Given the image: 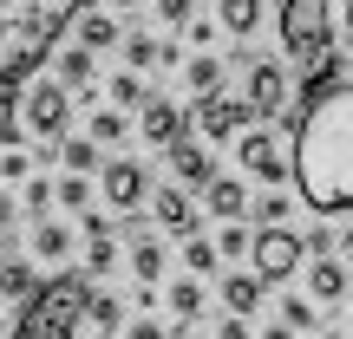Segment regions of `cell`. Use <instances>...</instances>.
<instances>
[{
    "label": "cell",
    "instance_id": "cell-1",
    "mask_svg": "<svg viewBox=\"0 0 353 339\" xmlns=\"http://www.w3.org/2000/svg\"><path fill=\"white\" fill-rule=\"evenodd\" d=\"M288 183L314 215H353V78L301 91L288 131Z\"/></svg>",
    "mask_w": 353,
    "mask_h": 339
},
{
    "label": "cell",
    "instance_id": "cell-2",
    "mask_svg": "<svg viewBox=\"0 0 353 339\" xmlns=\"http://www.w3.org/2000/svg\"><path fill=\"white\" fill-rule=\"evenodd\" d=\"M92 0H0V85H26Z\"/></svg>",
    "mask_w": 353,
    "mask_h": 339
},
{
    "label": "cell",
    "instance_id": "cell-3",
    "mask_svg": "<svg viewBox=\"0 0 353 339\" xmlns=\"http://www.w3.org/2000/svg\"><path fill=\"white\" fill-rule=\"evenodd\" d=\"M334 0H281V46L301 59V91L334 78Z\"/></svg>",
    "mask_w": 353,
    "mask_h": 339
},
{
    "label": "cell",
    "instance_id": "cell-4",
    "mask_svg": "<svg viewBox=\"0 0 353 339\" xmlns=\"http://www.w3.org/2000/svg\"><path fill=\"white\" fill-rule=\"evenodd\" d=\"M85 300H92V274L39 281V294L20 307V333H7V339H72L79 320H85Z\"/></svg>",
    "mask_w": 353,
    "mask_h": 339
},
{
    "label": "cell",
    "instance_id": "cell-5",
    "mask_svg": "<svg viewBox=\"0 0 353 339\" xmlns=\"http://www.w3.org/2000/svg\"><path fill=\"white\" fill-rule=\"evenodd\" d=\"M20 118H26V131L33 138H46V144H59L65 138V124H72V85L65 78H26V91H20Z\"/></svg>",
    "mask_w": 353,
    "mask_h": 339
},
{
    "label": "cell",
    "instance_id": "cell-6",
    "mask_svg": "<svg viewBox=\"0 0 353 339\" xmlns=\"http://www.w3.org/2000/svg\"><path fill=\"white\" fill-rule=\"evenodd\" d=\"M301 261H307V241L294 235L288 222H262V228H255V241H249V267L268 281V287L294 281V274H301Z\"/></svg>",
    "mask_w": 353,
    "mask_h": 339
},
{
    "label": "cell",
    "instance_id": "cell-7",
    "mask_svg": "<svg viewBox=\"0 0 353 339\" xmlns=\"http://www.w3.org/2000/svg\"><path fill=\"white\" fill-rule=\"evenodd\" d=\"M190 124L203 131V144H223V138H242V131L255 124V111H249V98H229V91H210V98H196Z\"/></svg>",
    "mask_w": 353,
    "mask_h": 339
},
{
    "label": "cell",
    "instance_id": "cell-8",
    "mask_svg": "<svg viewBox=\"0 0 353 339\" xmlns=\"http://www.w3.org/2000/svg\"><path fill=\"white\" fill-rule=\"evenodd\" d=\"M99 196L105 209H138V202H151V170L131 164V157H112V164H99Z\"/></svg>",
    "mask_w": 353,
    "mask_h": 339
},
{
    "label": "cell",
    "instance_id": "cell-9",
    "mask_svg": "<svg viewBox=\"0 0 353 339\" xmlns=\"http://www.w3.org/2000/svg\"><path fill=\"white\" fill-rule=\"evenodd\" d=\"M236 164L255 176V183H281L288 176V138L275 131H242L236 138Z\"/></svg>",
    "mask_w": 353,
    "mask_h": 339
},
{
    "label": "cell",
    "instance_id": "cell-10",
    "mask_svg": "<svg viewBox=\"0 0 353 339\" xmlns=\"http://www.w3.org/2000/svg\"><path fill=\"white\" fill-rule=\"evenodd\" d=\"M242 98H249V111L255 118H275L281 105H288V72H281V59H249L242 65Z\"/></svg>",
    "mask_w": 353,
    "mask_h": 339
},
{
    "label": "cell",
    "instance_id": "cell-11",
    "mask_svg": "<svg viewBox=\"0 0 353 339\" xmlns=\"http://www.w3.org/2000/svg\"><path fill=\"white\" fill-rule=\"evenodd\" d=\"M183 131H190V111H176V98H144V105H138V138H144V144L170 151Z\"/></svg>",
    "mask_w": 353,
    "mask_h": 339
},
{
    "label": "cell",
    "instance_id": "cell-12",
    "mask_svg": "<svg viewBox=\"0 0 353 339\" xmlns=\"http://www.w3.org/2000/svg\"><path fill=\"white\" fill-rule=\"evenodd\" d=\"M151 215L164 235H196V202L183 183H151Z\"/></svg>",
    "mask_w": 353,
    "mask_h": 339
},
{
    "label": "cell",
    "instance_id": "cell-13",
    "mask_svg": "<svg viewBox=\"0 0 353 339\" xmlns=\"http://www.w3.org/2000/svg\"><path fill=\"white\" fill-rule=\"evenodd\" d=\"M301 274H307V294H314V307H341V300H347V287H353V267L341 261V254H314Z\"/></svg>",
    "mask_w": 353,
    "mask_h": 339
},
{
    "label": "cell",
    "instance_id": "cell-14",
    "mask_svg": "<svg viewBox=\"0 0 353 339\" xmlns=\"http://www.w3.org/2000/svg\"><path fill=\"white\" fill-rule=\"evenodd\" d=\"M164 164H170V176H176V183H183V189H203V183H210V176H216L210 151H203L196 138H176L170 151H164Z\"/></svg>",
    "mask_w": 353,
    "mask_h": 339
},
{
    "label": "cell",
    "instance_id": "cell-15",
    "mask_svg": "<svg viewBox=\"0 0 353 339\" xmlns=\"http://www.w3.org/2000/svg\"><path fill=\"white\" fill-rule=\"evenodd\" d=\"M203 209L223 215V222L249 215V183H242V176H210V183H203Z\"/></svg>",
    "mask_w": 353,
    "mask_h": 339
},
{
    "label": "cell",
    "instance_id": "cell-16",
    "mask_svg": "<svg viewBox=\"0 0 353 339\" xmlns=\"http://www.w3.org/2000/svg\"><path fill=\"white\" fill-rule=\"evenodd\" d=\"M262 294H268V281L255 274V267H229L223 274V314H255Z\"/></svg>",
    "mask_w": 353,
    "mask_h": 339
},
{
    "label": "cell",
    "instance_id": "cell-17",
    "mask_svg": "<svg viewBox=\"0 0 353 339\" xmlns=\"http://www.w3.org/2000/svg\"><path fill=\"white\" fill-rule=\"evenodd\" d=\"M223 72H229V59H216L210 46H196L183 59V85L196 91V98H210V91H223Z\"/></svg>",
    "mask_w": 353,
    "mask_h": 339
},
{
    "label": "cell",
    "instance_id": "cell-18",
    "mask_svg": "<svg viewBox=\"0 0 353 339\" xmlns=\"http://www.w3.org/2000/svg\"><path fill=\"white\" fill-rule=\"evenodd\" d=\"M203 300H210V294H203V274L170 281V294H164V307H170V320H176V327H190V320L203 314Z\"/></svg>",
    "mask_w": 353,
    "mask_h": 339
},
{
    "label": "cell",
    "instance_id": "cell-19",
    "mask_svg": "<svg viewBox=\"0 0 353 339\" xmlns=\"http://www.w3.org/2000/svg\"><path fill=\"white\" fill-rule=\"evenodd\" d=\"M216 20H223L229 39H249L262 26V0H216Z\"/></svg>",
    "mask_w": 353,
    "mask_h": 339
},
{
    "label": "cell",
    "instance_id": "cell-20",
    "mask_svg": "<svg viewBox=\"0 0 353 339\" xmlns=\"http://www.w3.org/2000/svg\"><path fill=\"white\" fill-rule=\"evenodd\" d=\"M33 294H39V274H33V267H26V261H0V300H7V307H26Z\"/></svg>",
    "mask_w": 353,
    "mask_h": 339
},
{
    "label": "cell",
    "instance_id": "cell-21",
    "mask_svg": "<svg viewBox=\"0 0 353 339\" xmlns=\"http://www.w3.org/2000/svg\"><path fill=\"white\" fill-rule=\"evenodd\" d=\"M164 267H170L164 241H131V281H144V287H157V281H164Z\"/></svg>",
    "mask_w": 353,
    "mask_h": 339
},
{
    "label": "cell",
    "instance_id": "cell-22",
    "mask_svg": "<svg viewBox=\"0 0 353 339\" xmlns=\"http://www.w3.org/2000/svg\"><path fill=\"white\" fill-rule=\"evenodd\" d=\"M118 39H125V33H118V20H112V13H99V7H85V13H79V46L105 52V46H118Z\"/></svg>",
    "mask_w": 353,
    "mask_h": 339
},
{
    "label": "cell",
    "instance_id": "cell-23",
    "mask_svg": "<svg viewBox=\"0 0 353 339\" xmlns=\"http://www.w3.org/2000/svg\"><path fill=\"white\" fill-rule=\"evenodd\" d=\"M52 59H59V78H65L72 91L99 78V59H92V46H65V52H52Z\"/></svg>",
    "mask_w": 353,
    "mask_h": 339
},
{
    "label": "cell",
    "instance_id": "cell-24",
    "mask_svg": "<svg viewBox=\"0 0 353 339\" xmlns=\"http://www.w3.org/2000/svg\"><path fill=\"white\" fill-rule=\"evenodd\" d=\"M99 151H105V144L92 138V131H85V138H59V164H65V170H79V176L99 170Z\"/></svg>",
    "mask_w": 353,
    "mask_h": 339
},
{
    "label": "cell",
    "instance_id": "cell-25",
    "mask_svg": "<svg viewBox=\"0 0 353 339\" xmlns=\"http://www.w3.org/2000/svg\"><path fill=\"white\" fill-rule=\"evenodd\" d=\"M33 254L39 261H65V254H72V228L65 222H39L33 228Z\"/></svg>",
    "mask_w": 353,
    "mask_h": 339
},
{
    "label": "cell",
    "instance_id": "cell-26",
    "mask_svg": "<svg viewBox=\"0 0 353 339\" xmlns=\"http://www.w3.org/2000/svg\"><path fill=\"white\" fill-rule=\"evenodd\" d=\"M105 98H112L118 111H138V105L151 98V91H144V72H131V65H125V72H118L112 85H105Z\"/></svg>",
    "mask_w": 353,
    "mask_h": 339
},
{
    "label": "cell",
    "instance_id": "cell-27",
    "mask_svg": "<svg viewBox=\"0 0 353 339\" xmlns=\"http://www.w3.org/2000/svg\"><path fill=\"white\" fill-rule=\"evenodd\" d=\"M85 320L99 333H125V300H118V294H92V300H85Z\"/></svg>",
    "mask_w": 353,
    "mask_h": 339
},
{
    "label": "cell",
    "instance_id": "cell-28",
    "mask_svg": "<svg viewBox=\"0 0 353 339\" xmlns=\"http://www.w3.org/2000/svg\"><path fill=\"white\" fill-rule=\"evenodd\" d=\"M216 261H223V248H216V241L183 235V267H190V274H203V281H210V274H216Z\"/></svg>",
    "mask_w": 353,
    "mask_h": 339
},
{
    "label": "cell",
    "instance_id": "cell-29",
    "mask_svg": "<svg viewBox=\"0 0 353 339\" xmlns=\"http://www.w3.org/2000/svg\"><path fill=\"white\" fill-rule=\"evenodd\" d=\"M52 202H59V209H92V183L79 170H65L59 183H52Z\"/></svg>",
    "mask_w": 353,
    "mask_h": 339
},
{
    "label": "cell",
    "instance_id": "cell-30",
    "mask_svg": "<svg viewBox=\"0 0 353 339\" xmlns=\"http://www.w3.org/2000/svg\"><path fill=\"white\" fill-rule=\"evenodd\" d=\"M157 52H164V39H151V33H125V65H131V72H151Z\"/></svg>",
    "mask_w": 353,
    "mask_h": 339
},
{
    "label": "cell",
    "instance_id": "cell-31",
    "mask_svg": "<svg viewBox=\"0 0 353 339\" xmlns=\"http://www.w3.org/2000/svg\"><path fill=\"white\" fill-rule=\"evenodd\" d=\"M20 131H26V118H20V91L0 85V144H20Z\"/></svg>",
    "mask_w": 353,
    "mask_h": 339
},
{
    "label": "cell",
    "instance_id": "cell-32",
    "mask_svg": "<svg viewBox=\"0 0 353 339\" xmlns=\"http://www.w3.org/2000/svg\"><path fill=\"white\" fill-rule=\"evenodd\" d=\"M281 320H288L294 333H314V327H321V314H314V294H288V300H281Z\"/></svg>",
    "mask_w": 353,
    "mask_h": 339
},
{
    "label": "cell",
    "instance_id": "cell-33",
    "mask_svg": "<svg viewBox=\"0 0 353 339\" xmlns=\"http://www.w3.org/2000/svg\"><path fill=\"white\" fill-rule=\"evenodd\" d=\"M118 267V235H92V248H85V274L99 281V274H112Z\"/></svg>",
    "mask_w": 353,
    "mask_h": 339
},
{
    "label": "cell",
    "instance_id": "cell-34",
    "mask_svg": "<svg viewBox=\"0 0 353 339\" xmlns=\"http://www.w3.org/2000/svg\"><path fill=\"white\" fill-rule=\"evenodd\" d=\"M85 131H92L99 144H125V131H131V124H125V111L112 105V111H92V124H85Z\"/></svg>",
    "mask_w": 353,
    "mask_h": 339
},
{
    "label": "cell",
    "instance_id": "cell-35",
    "mask_svg": "<svg viewBox=\"0 0 353 339\" xmlns=\"http://www.w3.org/2000/svg\"><path fill=\"white\" fill-rule=\"evenodd\" d=\"M249 228H242V222H223V235H216V248H223V261H249Z\"/></svg>",
    "mask_w": 353,
    "mask_h": 339
},
{
    "label": "cell",
    "instance_id": "cell-36",
    "mask_svg": "<svg viewBox=\"0 0 353 339\" xmlns=\"http://www.w3.org/2000/svg\"><path fill=\"white\" fill-rule=\"evenodd\" d=\"M26 176H33V157H26L20 144H7V151H0V183H26Z\"/></svg>",
    "mask_w": 353,
    "mask_h": 339
},
{
    "label": "cell",
    "instance_id": "cell-37",
    "mask_svg": "<svg viewBox=\"0 0 353 339\" xmlns=\"http://www.w3.org/2000/svg\"><path fill=\"white\" fill-rule=\"evenodd\" d=\"M20 202H26L33 215H46V209H52V183H46V176H26V183H20Z\"/></svg>",
    "mask_w": 353,
    "mask_h": 339
},
{
    "label": "cell",
    "instance_id": "cell-38",
    "mask_svg": "<svg viewBox=\"0 0 353 339\" xmlns=\"http://www.w3.org/2000/svg\"><path fill=\"white\" fill-rule=\"evenodd\" d=\"M157 20L164 26H190L196 20V0H157Z\"/></svg>",
    "mask_w": 353,
    "mask_h": 339
},
{
    "label": "cell",
    "instance_id": "cell-39",
    "mask_svg": "<svg viewBox=\"0 0 353 339\" xmlns=\"http://www.w3.org/2000/svg\"><path fill=\"white\" fill-rule=\"evenodd\" d=\"M255 215H262V222H288V196H281V189L255 196Z\"/></svg>",
    "mask_w": 353,
    "mask_h": 339
},
{
    "label": "cell",
    "instance_id": "cell-40",
    "mask_svg": "<svg viewBox=\"0 0 353 339\" xmlns=\"http://www.w3.org/2000/svg\"><path fill=\"white\" fill-rule=\"evenodd\" d=\"M79 228H85V235H118V209L105 215V209H85L79 215Z\"/></svg>",
    "mask_w": 353,
    "mask_h": 339
},
{
    "label": "cell",
    "instance_id": "cell-41",
    "mask_svg": "<svg viewBox=\"0 0 353 339\" xmlns=\"http://www.w3.org/2000/svg\"><path fill=\"white\" fill-rule=\"evenodd\" d=\"M301 241H307V254H334V248H341V235H334L327 222H314V228H307Z\"/></svg>",
    "mask_w": 353,
    "mask_h": 339
},
{
    "label": "cell",
    "instance_id": "cell-42",
    "mask_svg": "<svg viewBox=\"0 0 353 339\" xmlns=\"http://www.w3.org/2000/svg\"><path fill=\"white\" fill-rule=\"evenodd\" d=\"M125 339H170L164 320H125Z\"/></svg>",
    "mask_w": 353,
    "mask_h": 339
},
{
    "label": "cell",
    "instance_id": "cell-43",
    "mask_svg": "<svg viewBox=\"0 0 353 339\" xmlns=\"http://www.w3.org/2000/svg\"><path fill=\"white\" fill-rule=\"evenodd\" d=\"M216 339H255V333H249V314H229V320H216Z\"/></svg>",
    "mask_w": 353,
    "mask_h": 339
},
{
    "label": "cell",
    "instance_id": "cell-44",
    "mask_svg": "<svg viewBox=\"0 0 353 339\" xmlns=\"http://www.w3.org/2000/svg\"><path fill=\"white\" fill-rule=\"evenodd\" d=\"M183 33H190V46H210V39H216V33H223V20H190V26H183Z\"/></svg>",
    "mask_w": 353,
    "mask_h": 339
},
{
    "label": "cell",
    "instance_id": "cell-45",
    "mask_svg": "<svg viewBox=\"0 0 353 339\" xmlns=\"http://www.w3.org/2000/svg\"><path fill=\"white\" fill-rule=\"evenodd\" d=\"M262 339H301V333H294L288 320H275V327H262Z\"/></svg>",
    "mask_w": 353,
    "mask_h": 339
},
{
    "label": "cell",
    "instance_id": "cell-46",
    "mask_svg": "<svg viewBox=\"0 0 353 339\" xmlns=\"http://www.w3.org/2000/svg\"><path fill=\"white\" fill-rule=\"evenodd\" d=\"M7 222H13V196L0 189V235H7Z\"/></svg>",
    "mask_w": 353,
    "mask_h": 339
},
{
    "label": "cell",
    "instance_id": "cell-47",
    "mask_svg": "<svg viewBox=\"0 0 353 339\" xmlns=\"http://www.w3.org/2000/svg\"><path fill=\"white\" fill-rule=\"evenodd\" d=\"M341 261H347V267H353V228H347V241H341Z\"/></svg>",
    "mask_w": 353,
    "mask_h": 339
},
{
    "label": "cell",
    "instance_id": "cell-48",
    "mask_svg": "<svg viewBox=\"0 0 353 339\" xmlns=\"http://www.w3.org/2000/svg\"><path fill=\"white\" fill-rule=\"evenodd\" d=\"M341 20H347V33H353V0H341Z\"/></svg>",
    "mask_w": 353,
    "mask_h": 339
},
{
    "label": "cell",
    "instance_id": "cell-49",
    "mask_svg": "<svg viewBox=\"0 0 353 339\" xmlns=\"http://www.w3.org/2000/svg\"><path fill=\"white\" fill-rule=\"evenodd\" d=\"M105 7H144V0H105Z\"/></svg>",
    "mask_w": 353,
    "mask_h": 339
},
{
    "label": "cell",
    "instance_id": "cell-50",
    "mask_svg": "<svg viewBox=\"0 0 353 339\" xmlns=\"http://www.w3.org/2000/svg\"><path fill=\"white\" fill-rule=\"evenodd\" d=\"M176 339H190V333H176Z\"/></svg>",
    "mask_w": 353,
    "mask_h": 339
},
{
    "label": "cell",
    "instance_id": "cell-51",
    "mask_svg": "<svg viewBox=\"0 0 353 339\" xmlns=\"http://www.w3.org/2000/svg\"><path fill=\"white\" fill-rule=\"evenodd\" d=\"M347 327H353V320H347Z\"/></svg>",
    "mask_w": 353,
    "mask_h": 339
}]
</instances>
